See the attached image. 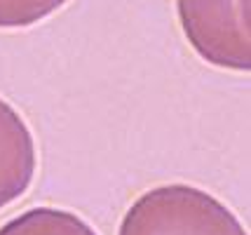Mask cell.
Here are the masks:
<instances>
[{"label":"cell","instance_id":"6da1fadb","mask_svg":"<svg viewBox=\"0 0 251 235\" xmlns=\"http://www.w3.org/2000/svg\"><path fill=\"white\" fill-rule=\"evenodd\" d=\"M118 235H247L226 205L186 186H157L131 202Z\"/></svg>","mask_w":251,"mask_h":235},{"label":"cell","instance_id":"7a4b0ae2","mask_svg":"<svg viewBox=\"0 0 251 235\" xmlns=\"http://www.w3.org/2000/svg\"><path fill=\"white\" fill-rule=\"evenodd\" d=\"M178 17L204 61L249 71V0H178Z\"/></svg>","mask_w":251,"mask_h":235},{"label":"cell","instance_id":"3957f363","mask_svg":"<svg viewBox=\"0 0 251 235\" xmlns=\"http://www.w3.org/2000/svg\"><path fill=\"white\" fill-rule=\"evenodd\" d=\"M35 174V144L28 125L0 99V209L22 198Z\"/></svg>","mask_w":251,"mask_h":235},{"label":"cell","instance_id":"277c9868","mask_svg":"<svg viewBox=\"0 0 251 235\" xmlns=\"http://www.w3.org/2000/svg\"><path fill=\"white\" fill-rule=\"evenodd\" d=\"M0 235H97L94 228L80 219L77 214L54 209V207H38L10 219L0 226Z\"/></svg>","mask_w":251,"mask_h":235},{"label":"cell","instance_id":"5b68a950","mask_svg":"<svg viewBox=\"0 0 251 235\" xmlns=\"http://www.w3.org/2000/svg\"><path fill=\"white\" fill-rule=\"evenodd\" d=\"M68 0H0V28H24L50 17Z\"/></svg>","mask_w":251,"mask_h":235}]
</instances>
